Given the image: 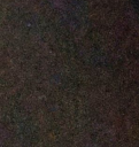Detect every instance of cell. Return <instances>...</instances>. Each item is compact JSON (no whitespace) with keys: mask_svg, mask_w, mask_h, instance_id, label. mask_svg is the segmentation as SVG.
Segmentation results:
<instances>
[]
</instances>
